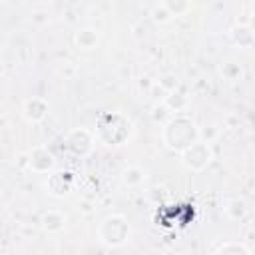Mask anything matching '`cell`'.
I'll return each mask as SVG.
<instances>
[{
    "label": "cell",
    "instance_id": "cell-1",
    "mask_svg": "<svg viewBox=\"0 0 255 255\" xmlns=\"http://www.w3.org/2000/svg\"><path fill=\"white\" fill-rule=\"evenodd\" d=\"M161 141L171 151L183 153L195 141H199V128L187 114H175L163 128H161Z\"/></svg>",
    "mask_w": 255,
    "mask_h": 255
},
{
    "label": "cell",
    "instance_id": "cell-2",
    "mask_svg": "<svg viewBox=\"0 0 255 255\" xmlns=\"http://www.w3.org/2000/svg\"><path fill=\"white\" fill-rule=\"evenodd\" d=\"M94 133L106 145H122L131 135V122L120 112H108L100 118Z\"/></svg>",
    "mask_w": 255,
    "mask_h": 255
},
{
    "label": "cell",
    "instance_id": "cell-3",
    "mask_svg": "<svg viewBox=\"0 0 255 255\" xmlns=\"http://www.w3.org/2000/svg\"><path fill=\"white\" fill-rule=\"evenodd\" d=\"M129 233H131L129 221L122 213H112L104 217L98 225V237L108 247H122L129 239Z\"/></svg>",
    "mask_w": 255,
    "mask_h": 255
},
{
    "label": "cell",
    "instance_id": "cell-4",
    "mask_svg": "<svg viewBox=\"0 0 255 255\" xmlns=\"http://www.w3.org/2000/svg\"><path fill=\"white\" fill-rule=\"evenodd\" d=\"M181 155V163H183V167H187L189 171H203L209 163H211V159H213V149H211V143H207V141H203V139H199V141H195L191 147H187L183 153H179Z\"/></svg>",
    "mask_w": 255,
    "mask_h": 255
},
{
    "label": "cell",
    "instance_id": "cell-5",
    "mask_svg": "<svg viewBox=\"0 0 255 255\" xmlns=\"http://www.w3.org/2000/svg\"><path fill=\"white\" fill-rule=\"evenodd\" d=\"M94 139H96V133L86 129V128H76L72 129L68 135H66V145L68 149L74 153V155H88L94 147Z\"/></svg>",
    "mask_w": 255,
    "mask_h": 255
},
{
    "label": "cell",
    "instance_id": "cell-6",
    "mask_svg": "<svg viewBox=\"0 0 255 255\" xmlns=\"http://www.w3.org/2000/svg\"><path fill=\"white\" fill-rule=\"evenodd\" d=\"M28 167L34 173H52L56 167V157L46 145H36L28 151Z\"/></svg>",
    "mask_w": 255,
    "mask_h": 255
},
{
    "label": "cell",
    "instance_id": "cell-7",
    "mask_svg": "<svg viewBox=\"0 0 255 255\" xmlns=\"http://www.w3.org/2000/svg\"><path fill=\"white\" fill-rule=\"evenodd\" d=\"M74 173L72 171H54L46 179V189L54 197H66L74 189Z\"/></svg>",
    "mask_w": 255,
    "mask_h": 255
},
{
    "label": "cell",
    "instance_id": "cell-8",
    "mask_svg": "<svg viewBox=\"0 0 255 255\" xmlns=\"http://www.w3.org/2000/svg\"><path fill=\"white\" fill-rule=\"evenodd\" d=\"M48 112H50L48 102H46L44 98H38V96L28 98V100L22 104V116H24V120H26L28 124H40L42 120H46Z\"/></svg>",
    "mask_w": 255,
    "mask_h": 255
},
{
    "label": "cell",
    "instance_id": "cell-9",
    "mask_svg": "<svg viewBox=\"0 0 255 255\" xmlns=\"http://www.w3.org/2000/svg\"><path fill=\"white\" fill-rule=\"evenodd\" d=\"M40 225L48 233H60L66 227V215L62 211H56V209L44 211L42 217H40Z\"/></svg>",
    "mask_w": 255,
    "mask_h": 255
},
{
    "label": "cell",
    "instance_id": "cell-10",
    "mask_svg": "<svg viewBox=\"0 0 255 255\" xmlns=\"http://www.w3.org/2000/svg\"><path fill=\"white\" fill-rule=\"evenodd\" d=\"M229 34H231V40H233L239 48H251V46L255 44V34L249 30L247 24H243V26H235Z\"/></svg>",
    "mask_w": 255,
    "mask_h": 255
},
{
    "label": "cell",
    "instance_id": "cell-11",
    "mask_svg": "<svg viewBox=\"0 0 255 255\" xmlns=\"http://www.w3.org/2000/svg\"><path fill=\"white\" fill-rule=\"evenodd\" d=\"M74 40H76V46H78L80 50H92V48H96L100 36H98V32L92 30V28H82V30L76 32V38H74Z\"/></svg>",
    "mask_w": 255,
    "mask_h": 255
},
{
    "label": "cell",
    "instance_id": "cell-12",
    "mask_svg": "<svg viewBox=\"0 0 255 255\" xmlns=\"http://www.w3.org/2000/svg\"><path fill=\"white\" fill-rule=\"evenodd\" d=\"M143 179H145V171L139 165H129L122 171V181L128 187H137L143 183Z\"/></svg>",
    "mask_w": 255,
    "mask_h": 255
},
{
    "label": "cell",
    "instance_id": "cell-13",
    "mask_svg": "<svg viewBox=\"0 0 255 255\" xmlns=\"http://www.w3.org/2000/svg\"><path fill=\"white\" fill-rule=\"evenodd\" d=\"M163 104L173 112V114H183L185 112V108L189 106V100H187V96L185 94H181V92H171V94H167L165 96V100H163Z\"/></svg>",
    "mask_w": 255,
    "mask_h": 255
},
{
    "label": "cell",
    "instance_id": "cell-14",
    "mask_svg": "<svg viewBox=\"0 0 255 255\" xmlns=\"http://www.w3.org/2000/svg\"><path fill=\"white\" fill-rule=\"evenodd\" d=\"M225 213H227L231 219H243V217L247 215V205H245L243 199L233 197V199H229V201L225 203Z\"/></svg>",
    "mask_w": 255,
    "mask_h": 255
},
{
    "label": "cell",
    "instance_id": "cell-15",
    "mask_svg": "<svg viewBox=\"0 0 255 255\" xmlns=\"http://www.w3.org/2000/svg\"><path fill=\"white\" fill-rule=\"evenodd\" d=\"M149 16H151V20L155 22V24H167V22H171L173 20V16H171V12L167 10V6H165V2H157V4H153L151 6V10H149Z\"/></svg>",
    "mask_w": 255,
    "mask_h": 255
},
{
    "label": "cell",
    "instance_id": "cell-16",
    "mask_svg": "<svg viewBox=\"0 0 255 255\" xmlns=\"http://www.w3.org/2000/svg\"><path fill=\"white\" fill-rule=\"evenodd\" d=\"M215 255H251V251L241 241H227L217 249Z\"/></svg>",
    "mask_w": 255,
    "mask_h": 255
},
{
    "label": "cell",
    "instance_id": "cell-17",
    "mask_svg": "<svg viewBox=\"0 0 255 255\" xmlns=\"http://www.w3.org/2000/svg\"><path fill=\"white\" fill-rule=\"evenodd\" d=\"M173 116H175V114H173V112H171L163 102H161V104H155V106H153V110H151V120H153L155 124H159L161 128H163V126H165Z\"/></svg>",
    "mask_w": 255,
    "mask_h": 255
},
{
    "label": "cell",
    "instance_id": "cell-18",
    "mask_svg": "<svg viewBox=\"0 0 255 255\" xmlns=\"http://www.w3.org/2000/svg\"><path fill=\"white\" fill-rule=\"evenodd\" d=\"M165 6H167V10L171 12V16L175 18V16H183L187 10H191V4L189 2H181V0H165Z\"/></svg>",
    "mask_w": 255,
    "mask_h": 255
},
{
    "label": "cell",
    "instance_id": "cell-19",
    "mask_svg": "<svg viewBox=\"0 0 255 255\" xmlns=\"http://www.w3.org/2000/svg\"><path fill=\"white\" fill-rule=\"evenodd\" d=\"M221 74L225 76V80L233 82V80H239V78H241V68H239L237 64H233V62H227V64H223Z\"/></svg>",
    "mask_w": 255,
    "mask_h": 255
},
{
    "label": "cell",
    "instance_id": "cell-20",
    "mask_svg": "<svg viewBox=\"0 0 255 255\" xmlns=\"http://www.w3.org/2000/svg\"><path fill=\"white\" fill-rule=\"evenodd\" d=\"M247 26H249V30H251V32L255 34V14H253V16L249 18V24H247Z\"/></svg>",
    "mask_w": 255,
    "mask_h": 255
}]
</instances>
